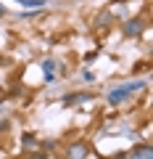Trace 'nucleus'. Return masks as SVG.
<instances>
[{
  "instance_id": "obj_1",
  "label": "nucleus",
  "mask_w": 153,
  "mask_h": 159,
  "mask_svg": "<svg viewBox=\"0 0 153 159\" xmlns=\"http://www.w3.org/2000/svg\"><path fill=\"white\" fill-rule=\"evenodd\" d=\"M145 88V82L142 80H135V82H127V85H121V88H113V90H108V103L111 106H119V103H124L127 98H130V93H135V90H142Z\"/></svg>"
},
{
  "instance_id": "obj_2",
  "label": "nucleus",
  "mask_w": 153,
  "mask_h": 159,
  "mask_svg": "<svg viewBox=\"0 0 153 159\" xmlns=\"http://www.w3.org/2000/svg\"><path fill=\"white\" fill-rule=\"evenodd\" d=\"M121 29H124V37H140V34L145 32V21H142L140 16H135V19H127Z\"/></svg>"
},
{
  "instance_id": "obj_3",
  "label": "nucleus",
  "mask_w": 153,
  "mask_h": 159,
  "mask_svg": "<svg viewBox=\"0 0 153 159\" xmlns=\"http://www.w3.org/2000/svg\"><path fill=\"white\" fill-rule=\"evenodd\" d=\"M87 154H90V146L85 141H77V143L69 146V159H85Z\"/></svg>"
},
{
  "instance_id": "obj_4",
  "label": "nucleus",
  "mask_w": 153,
  "mask_h": 159,
  "mask_svg": "<svg viewBox=\"0 0 153 159\" xmlns=\"http://www.w3.org/2000/svg\"><path fill=\"white\" fill-rule=\"evenodd\" d=\"M127 159H153V148L148 146V143H140V146H135L130 151V157Z\"/></svg>"
},
{
  "instance_id": "obj_5",
  "label": "nucleus",
  "mask_w": 153,
  "mask_h": 159,
  "mask_svg": "<svg viewBox=\"0 0 153 159\" xmlns=\"http://www.w3.org/2000/svg\"><path fill=\"white\" fill-rule=\"evenodd\" d=\"M111 21H113V13L111 11H100V13H98V19L92 21V27H95V29H106Z\"/></svg>"
},
{
  "instance_id": "obj_6",
  "label": "nucleus",
  "mask_w": 153,
  "mask_h": 159,
  "mask_svg": "<svg viewBox=\"0 0 153 159\" xmlns=\"http://www.w3.org/2000/svg\"><path fill=\"white\" fill-rule=\"evenodd\" d=\"M85 101H92L90 93H69V96L63 98V103H66V106H71V103H85Z\"/></svg>"
},
{
  "instance_id": "obj_7",
  "label": "nucleus",
  "mask_w": 153,
  "mask_h": 159,
  "mask_svg": "<svg viewBox=\"0 0 153 159\" xmlns=\"http://www.w3.org/2000/svg\"><path fill=\"white\" fill-rule=\"evenodd\" d=\"M42 69H45V80L48 82H56V61H53V58H48V61H42Z\"/></svg>"
},
{
  "instance_id": "obj_8",
  "label": "nucleus",
  "mask_w": 153,
  "mask_h": 159,
  "mask_svg": "<svg viewBox=\"0 0 153 159\" xmlns=\"http://www.w3.org/2000/svg\"><path fill=\"white\" fill-rule=\"evenodd\" d=\"M21 146L24 148H34V146H37V138H34L32 133H24V135H21Z\"/></svg>"
},
{
  "instance_id": "obj_9",
  "label": "nucleus",
  "mask_w": 153,
  "mask_h": 159,
  "mask_svg": "<svg viewBox=\"0 0 153 159\" xmlns=\"http://www.w3.org/2000/svg\"><path fill=\"white\" fill-rule=\"evenodd\" d=\"M21 6H27V8H42L45 6V0H19Z\"/></svg>"
},
{
  "instance_id": "obj_10",
  "label": "nucleus",
  "mask_w": 153,
  "mask_h": 159,
  "mask_svg": "<svg viewBox=\"0 0 153 159\" xmlns=\"http://www.w3.org/2000/svg\"><path fill=\"white\" fill-rule=\"evenodd\" d=\"M82 80H85V82H92V80H95V74H92V72H82Z\"/></svg>"
},
{
  "instance_id": "obj_11",
  "label": "nucleus",
  "mask_w": 153,
  "mask_h": 159,
  "mask_svg": "<svg viewBox=\"0 0 153 159\" xmlns=\"http://www.w3.org/2000/svg\"><path fill=\"white\" fill-rule=\"evenodd\" d=\"M29 159H48L45 154H34V157H29Z\"/></svg>"
},
{
  "instance_id": "obj_12",
  "label": "nucleus",
  "mask_w": 153,
  "mask_h": 159,
  "mask_svg": "<svg viewBox=\"0 0 153 159\" xmlns=\"http://www.w3.org/2000/svg\"><path fill=\"white\" fill-rule=\"evenodd\" d=\"M3 13H6V6H3V3H0V16H3Z\"/></svg>"
}]
</instances>
